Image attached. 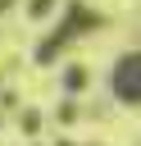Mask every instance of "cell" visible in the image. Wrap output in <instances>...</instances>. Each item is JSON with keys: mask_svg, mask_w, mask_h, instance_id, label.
Masks as SVG:
<instances>
[{"mask_svg": "<svg viewBox=\"0 0 141 146\" xmlns=\"http://www.w3.org/2000/svg\"><path fill=\"white\" fill-rule=\"evenodd\" d=\"M136 73H141V59H136V55H123L118 68H114V78H109L114 91H118V100H127V105L136 100Z\"/></svg>", "mask_w": 141, "mask_h": 146, "instance_id": "6da1fadb", "label": "cell"}]
</instances>
